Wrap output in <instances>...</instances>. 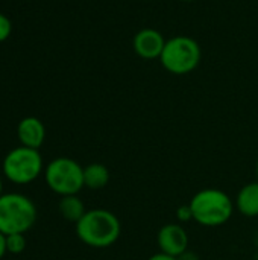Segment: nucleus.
I'll use <instances>...</instances> for the list:
<instances>
[{"label": "nucleus", "instance_id": "412c9836", "mask_svg": "<svg viewBox=\"0 0 258 260\" xmlns=\"http://www.w3.org/2000/svg\"><path fill=\"white\" fill-rule=\"evenodd\" d=\"M181 2H195V0H181Z\"/></svg>", "mask_w": 258, "mask_h": 260}, {"label": "nucleus", "instance_id": "2eb2a0df", "mask_svg": "<svg viewBox=\"0 0 258 260\" xmlns=\"http://www.w3.org/2000/svg\"><path fill=\"white\" fill-rule=\"evenodd\" d=\"M11 30H12L11 20L6 15L0 14V43L5 41V40H8V37L11 35Z\"/></svg>", "mask_w": 258, "mask_h": 260}, {"label": "nucleus", "instance_id": "a211bd4d", "mask_svg": "<svg viewBox=\"0 0 258 260\" xmlns=\"http://www.w3.org/2000/svg\"><path fill=\"white\" fill-rule=\"evenodd\" d=\"M176 259L178 260H199V257H198L195 253H192V251H189V250H187L186 253H182V254H181L179 257H176Z\"/></svg>", "mask_w": 258, "mask_h": 260}, {"label": "nucleus", "instance_id": "9b49d317", "mask_svg": "<svg viewBox=\"0 0 258 260\" xmlns=\"http://www.w3.org/2000/svg\"><path fill=\"white\" fill-rule=\"evenodd\" d=\"M109 171L102 163H90L84 168V187L90 190H100L109 183Z\"/></svg>", "mask_w": 258, "mask_h": 260}, {"label": "nucleus", "instance_id": "aec40b11", "mask_svg": "<svg viewBox=\"0 0 258 260\" xmlns=\"http://www.w3.org/2000/svg\"><path fill=\"white\" fill-rule=\"evenodd\" d=\"M255 172H257V181H258V160H257V166H255Z\"/></svg>", "mask_w": 258, "mask_h": 260}, {"label": "nucleus", "instance_id": "ddd939ff", "mask_svg": "<svg viewBox=\"0 0 258 260\" xmlns=\"http://www.w3.org/2000/svg\"><path fill=\"white\" fill-rule=\"evenodd\" d=\"M26 248V239L21 233H14L6 236V250L11 254H20Z\"/></svg>", "mask_w": 258, "mask_h": 260}, {"label": "nucleus", "instance_id": "6e6552de", "mask_svg": "<svg viewBox=\"0 0 258 260\" xmlns=\"http://www.w3.org/2000/svg\"><path fill=\"white\" fill-rule=\"evenodd\" d=\"M166 41L167 40H164L161 32H158L157 29H152V27H146L135 34V37L132 40V47H134V52L140 58L157 59L161 56Z\"/></svg>", "mask_w": 258, "mask_h": 260}, {"label": "nucleus", "instance_id": "1a4fd4ad", "mask_svg": "<svg viewBox=\"0 0 258 260\" xmlns=\"http://www.w3.org/2000/svg\"><path fill=\"white\" fill-rule=\"evenodd\" d=\"M17 136L21 142V146L40 149V146L44 143L46 139V128L44 123L36 117H24L20 120L17 126Z\"/></svg>", "mask_w": 258, "mask_h": 260}, {"label": "nucleus", "instance_id": "4468645a", "mask_svg": "<svg viewBox=\"0 0 258 260\" xmlns=\"http://www.w3.org/2000/svg\"><path fill=\"white\" fill-rule=\"evenodd\" d=\"M176 219H178L179 224H186V222L193 221V213H192L190 204H187V206H179V207H178V210H176Z\"/></svg>", "mask_w": 258, "mask_h": 260}, {"label": "nucleus", "instance_id": "39448f33", "mask_svg": "<svg viewBox=\"0 0 258 260\" xmlns=\"http://www.w3.org/2000/svg\"><path fill=\"white\" fill-rule=\"evenodd\" d=\"M44 178L50 190L59 197L78 195L84 189V168L68 157L52 160L44 169Z\"/></svg>", "mask_w": 258, "mask_h": 260}, {"label": "nucleus", "instance_id": "dca6fc26", "mask_svg": "<svg viewBox=\"0 0 258 260\" xmlns=\"http://www.w3.org/2000/svg\"><path fill=\"white\" fill-rule=\"evenodd\" d=\"M148 260H178L173 256H169V254H164V253H157L154 256H151Z\"/></svg>", "mask_w": 258, "mask_h": 260}, {"label": "nucleus", "instance_id": "9d476101", "mask_svg": "<svg viewBox=\"0 0 258 260\" xmlns=\"http://www.w3.org/2000/svg\"><path fill=\"white\" fill-rule=\"evenodd\" d=\"M237 212L246 218H257L258 216V181H252L245 184L234 201Z\"/></svg>", "mask_w": 258, "mask_h": 260}, {"label": "nucleus", "instance_id": "f03ea898", "mask_svg": "<svg viewBox=\"0 0 258 260\" xmlns=\"http://www.w3.org/2000/svg\"><path fill=\"white\" fill-rule=\"evenodd\" d=\"M189 204L193 213V221L210 229L227 224L236 209L230 195L214 187L199 190L193 195Z\"/></svg>", "mask_w": 258, "mask_h": 260}, {"label": "nucleus", "instance_id": "20e7f679", "mask_svg": "<svg viewBox=\"0 0 258 260\" xmlns=\"http://www.w3.org/2000/svg\"><path fill=\"white\" fill-rule=\"evenodd\" d=\"M201 47L196 40L187 35H176L166 41L160 61L172 75H187L201 62Z\"/></svg>", "mask_w": 258, "mask_h": 260}, {"label": "nucleus", "instance_id": "0eeeda50", "mask_svg": "<svg viewBox=\"0 0 258 260\" xmlns=\"http://www.w3.org/2000/svg\"><path fill=\"white\" fill-rule=\"evenodd\" d=\"M157 244L160 253L179 257L189 250V235L181 224H166L158 230Z\"/></svg>", "mask_w": 258, "mask_h": 260}, {"label": "nucleus", "instance_id": "f257e3e1", "mask_svg": "<svg viewBox=\"0 0 258 260\" xmlns=\"http://www.w3.org/2000/svg\"><path fill=\"white\" fill-rule=\"evenodd\" d=\"M75 225L78 238L91 248H108L117 242L122 233L119 218L105 209L87 210Z\"/></svg>", "mask_w": 258, "mask_h": 260}, {"label": "nucleus", "instance_id": "6ab92c4d", "mask_svg": "<svg viewBox=\"0 0 258 260\" xmlns=\"http://www.w3.org/2000/svg\"><path fill=\"white\" fill-rule=\"evenodd\" d=\"M3 195V181H2V177H0V197Z\"/></svg>", "mask_w": 258, "mask_h": 260}, {"label": "nucleus", "instance_id": "f3484780", "mask_svg": "<svg viewBox=\"0 0 258 260\" xmlns=\"http://www.w3.org/2000/svg\"><path fill=\"white\" fill-rule=\"evenodd\" d=\"M8 253L6 250V236L3 233H0V259Z\"/></svg>", "mask_w": 258, "mask_h": 260}, {"label": "nucleus", "instance_id": "f8f14e48", "mask_svg": "<svg viewBox=\"0 0 258 260\" xmlns=\"http://www.w3.org/2000/svg\"><path fill=\"white\" fill-rule=\"evenodd\" d=\"M58 210L65 221L73 222V224H78L81 221V218L87 213L85 206L78 195L61 197L59 204H58Z\"/></svg>", "mask_w": 258, "mask_h": 260}, {"label": "nucleus", "instance_id": "7ed1b4c3", "mask_svg": "<svg viewBox=\"0 0 258 260\" xmlns=\"http://www.w3.org/2000/svg\"><path fill=\"white\" fill-rule=\"evenodd\" d=\"M36 207L30 198L21 193H3L0 197V233L5 236L21 233L33 227Z\"/></svg>", "mask_w": 258, "mask_h": 260}, {"label": "nucleus", "instance_id": "423d86ee", "mask_svg": "<svg viewBox=\"0 0 258 260\" xmlns=\"http://www.w3.org/2000/svg\"><path fill=\"white\" fill-rule=\"evenodd\" d=\"M2 169L11 183L29 184L41 175L43 158L38 149L18 146L6 154Z\"/></svg>", "mask_w": 258, "mask_h": 260}]
</instances>
